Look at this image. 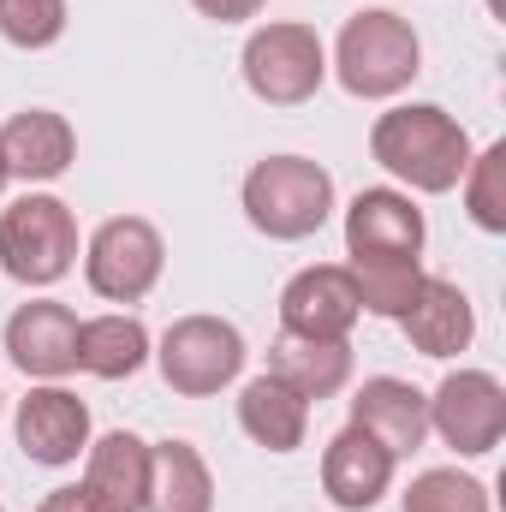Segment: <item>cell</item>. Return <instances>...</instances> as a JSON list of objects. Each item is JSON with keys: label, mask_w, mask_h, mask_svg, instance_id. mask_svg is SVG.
Returning <instances> with one entry per match:
<instances>
[{"label": "cell", "mask_w": 506, "mask_h": 512, "mask_svg": "<svg viewBox=\"0 0 506 512\" xmlns=\"http://www.w3.org/2000/svg\"><path fill=\"white\" fill-rule=\"evenodd\" d=\"M370 155H376L399 185H411V191H423V197H441V191H453V185L465 179V167H471V137H465V126H459L447 108H435V102H405V108L381 114L376 126H370Z\"/></svg>", "instance_id": "6da1fadb"}, {"label": "cell", "mask_w": 506, "mask_h": 512, "mask_svg": "<svg viewBox=\"0 0 506 512\" xmlns=\"http://www.w3.org/2000/svg\"><path fill=\"white\" fill-rule=\"evenodd\" d=\"M245 215L256 233L298 245L322 233V221L334 215V179L310 155H268L245 173Z\"/></svg>", "instance_id": "7a4b0ae2"}, {"label": "cell", "mask_w": 506, "mask_h": 512, "mask_svg": "<svg viewBox=\"0 0 506 512\" xmlns=\"http://www.w3.org/2000/svg\"><path fill=\"white\" fill-rule=\"evenodd\" d=\"M334 72L358 102H387L423 72V42L399 12L370 6L358 18H346V30L334 42Z\"/></svg>", "instance_id": "3957f363"}, {"label": "cell", "mask_w": 506, "mask_h": 512, "mask_svg": "<svg viewBox=\"0 0 506 512\" xmlns=\"http://www.w3.org/2000/svg\"><path fill=\"white\" fill-rule=\"evenodd\" d=\"M78 262V221L60 197L24 191L0 209V268L24 286H54Z\"/></svg>", "instance_id": "277c9868"}, {"label": "cell", "mask_w": 506, "mask_h": 512, "mask_svg": "<svg viewBox=\"0 0 506 512\" xmlns=\"http://www.w3.org/2000/svg\"><path fill=\"white\" fill-rule=\"evenodd\" d=\"M239 66H245V84L256 102L304 108L328 78V48L310 24H262V30H251Z\"/></svg>", "instance_id": "5b68a950"}, {"label": "cell", "mask_w": 506, "mask_h": 512, "mask_svg": "<svg viewBox=\"0 0 506 512\" xmlns=\"http://www.w3.org/2000/svg\"><path fill=\"white\" fill-rule=\"evenodd\" d=\"M155 364H161V382L185 399H209L221 387L239 382L245 370V334L221 316H179L161 346H155Z\"/></svg>", "instance_id": "8992f818"}, {"label": "cell", "mask_w": 506, "mask_h": 512, "mask_svg": "<svg viewBox=\"0 0 506 512\" xmlns=\"http://www.w3.org/2000/svg\"><path fill=\"white\" fill-rule=\"evenodd\" d=\"M161 268H167V245H161V233H155L143 215H114V221H102V227L90 233V245H84V280H90V292L108 298V304H137V298H149L155 280H161Z\"/></svg>", "instance_id": "52a82bcc"}, {"label": "cell", "mask_w": 506, "mask_h": 512, "mask_svg": "<svg viewBox=\"0 0 506 512\" xmlns=\"http://www.w3.org/2000/svg\"><path fill=\"white\" fill-rule=\"evenodd\" d=\"M429 429L459 453V459H483L495 453L506 435V387L489 370H453L429 399Z\"/></svg>", "instance_id": "ba28073f"}, {"label": "cell", "mask_w": 506, "mask_h": 512, "mask_svg": "<svg viewBox=\"0 0 506 512\" xmlns=\"http://www.w3.org/2000/svg\"><path fill=\"white\" fill-rule=\"evenodd\" d=\"M364 304L358 286L346 274V262H316L298 268L280 292V334H304V340H346L358 328Z\"/></svg>", "instance_id": "9c48e42d"}, {"label": "cell", "mask_w": 506, "mask_h": 512, "mask_svg": "<svg viewBox=\"0 0 506 512\" xmlns=\"http://www.w3.org/2000/svg\"><path fill=\"white\" fill-rule=\"evenodd\" d=\"M18 447L30 465H72L90 447V405L60 382H42L18 399Z\"/></svg>", "instance_id": "30bf717a"}, {"label": "cell", "mask_w": 506, "mask_h": 512, "mask_svg": "<svg viewBox=\"0 0 506 512\" xmlns=\"http://www.w3.org/2000/svg\"><path fill=\"white\" fill-rule=\"evenodd\" d=\"M6 358L36 376V382H60L78 370V316L54 298H36V304H18L12 322H6Z\"/></svg>", "instance_id": "8fae6325"}, {"label": "cell", "mask_w": 506, "mask_h": 512, "mask_svg": "<svg viewBox=\"0 0 506 512\" xmlns=\"http://www.w3.org/2000/svg\"><path fill=\"white\" fill-rule=\"evenodd\" d=\"M423 233V209L393 185L358 191L346 209V256H423Z\"/></svg>", "instance_id": "7c38bea8"}, {"label": "cell", "mask_w": 506, "mask_h": 512, "mask_svg": "<svg viewBox=\"0 0 506 512\" xmlns=\"http://www.w3.org/2000/svg\"><path fill=\"white\" fill-rule=\"evenodd\" d=\"M393 453L381 447L376 435H364L358 423H346L334 441H328V453H322V489H328V501L340 512H370L393 489Z\"/></svg>", "instance_id": "4fadbf2b"}, {"label": "cell", "mask_w": 506, "mask_h": 512, "mask_svg": "<svg viewBox=\"0 0 506 512\" xmlns=\"http://www.w3.org/2000/svg\"><path fill=\"white\" fill-rule=\"evenodd\" d=\"M78 155V131L66 114L54 108H24L0 126V161H6V179H24V185H48L72 167Z\"/></svg>", "instance_id": "5bb4252c"}, {"label": "cell", "mask_w": 506, "mask_h": 512, "mask_svg": "<svg viewBox=\"0 0 506 512\" xmlns=\"http://www.w3.org/2000/svg\"><path fill=\"white\" fill-rule=\"evenodd\" d=\"M352 423L364 435H376L393 459H411L429 441V399L399 376H370L352 393Z\"/></svg>", "instance_id": "9a60e30c"}, {"label": "cell", "mask_w": 506, "mask_h": 512, "mask_svg": "<svg viewBox=\"0 0 506 512\" xmlns=\"http://www.w3.org/2000/svg\"><path fill=\"white\" fill-rule=\"evenodd\" d=\"M399 328H405V340L423 352V358H459L465 346H471V334H477V316H471V298L453 286V280H423L417 286V298L405 304V316H399Z\"/></svg>", "instance_id": "2e32d148"}, {"label": "cell", "mask_w": 506, "mask_h": 512, "mask_svg": "<svg viewBox=\"0 0 506 512\" xmlns=\"http://www.w3.org/2000/svg\"><path fill=\"white\" fill-rule=\"evenodd\" d=\"M84 489L96 495L102 512H143L149 501V441H137L131 429H114L102 441L84 447Z\"/></svg>", "instance_id": "e0dca14e"}, {"label": "cell", "mask_w": 506, "mask_h": 512, "mask_svg": "<svg viewBox=\"0 0 506 512\" xmlns=\"http://www.w3.org/2000/svg\"><path fill=\"white\" fill-rule=\"evenodd\" d=\"M268 376L304 393V399H334L352 382V346L346 340H304V334H280L268 346Z\"/></svg>", "instance_id": "ac0fdd59"}, {"label": "cell", "mask_w": 506, "mask_h": 512, "mask_svg": "<svg viewBox=\"0 0 506 512\" xmlns=\"http://www.w3.org/2000/svg\"><path fill=\"white\" fill-rule=\"evenodd\" d=\"M239 429L251 435L256 447H268V453H292V447H304L310 399H304V393H292L280 376H268V370H262V376L245 382V393H239Z\"/></svg>", "instance_id": "d6986e66"}, {"label": "cell", "mask_w": 506, "mask_h": 512, "mask_svg": "<svg viewBox=\"0 0 506 512\" xmlns=\"http://www.w3.org/2000/svg\"><path fill=\"white\" fill-rule=\"evenodd\" d=\"M143 512H215V477L191 441L149 447V501Z\"/></svg>", "instance_id": "ffe728a7"}, {"label": "cell", "mask_w": 506, "mask_h": 512, "mask_svg": "<svg viewBox=\"0 0 506 512\" xmlns=\"http://www.w3.org/2000/svg\"><path fill=\"white\" fill-rule=\"evenodd\" d=\"M143 358H149V328L137 316L108 310V316L78 322V370H90L102 382H126L143 370Z\"/></svg>", "instance_id": "44dd1931"}, {"label": "cell", "mask_w": 506, "mask_h": 512, "mask_svg": "<svg viewBox=\"0 0 506 512\" xmlns=\"http://www.w3.org/2000/svg\"><path fill=\"white\" fill-rule=\"evenodd\" d=\"M346 274H352V286H358V304H364L370 316H387V322H399L405 304L417 298V286L429 280V274H423V256H352Z\"/></svg>", "instance_id": "7402d4cb"}, {"label": "cell", "mask_w": 506, "mask_h": 512, "mask_svg": "<svg viewBox=\"0 0 506 512\" xmlns=\"http://www.w3.org/2000/svg\"><path fill=\"white\" fill-rule=\"evenodd\" d=\"M465 209L483 233H506V143H489L483 155H471L465 167Z\"/></svg>", "instance_id": "603a6c76"}, {"label": "cell", "mask_w": 506, "mask_h": 512, "mask_svg": "<svg viewBox=\"0 0 506 512\" xmlns=\"http://www.w3.org/2000/svg\"><path fill=\"white\" fill-rule=\"evenodd\" d=\"M399 512H489V489L465 471H423L411 477Z\"/></svg>", "instance_id": "cb8c5ba5"}, {"label": "cell", "mask_w": 506, "mask_h": 512, "mask_svg": "<svg viewBox=\"0 0 506 512\" xmlns=\"http://www.w3.org/2000/svg\"><path fill=\"white\" fill-rule=\"evenodd\" d=\"M66 0H0V36L12 48H54L66 36Z\"/></svg>", "instance_id": "d4e9b609"}, {"label": "cell", "mask_w": 506, "mask_h": 512, "mask_svg": "<svg viewBox=\"0 0 506 512\" xmlns=\"http://www.w3.org/2000/svg\"><path fill=\"white\" fill-rule=\"evenodd\" d=\"M203 18H215V24H245V18H256L268 0H191Z\"/></svg>", "instance_id": "484cf974"}, {"label": "cell", "mask_w": 506, "mask_h": 512, "mask_svg": "<svg viewBox=\"0 0 506 512\" xmlns=\"http://www.w3.org/2000/svg\"><path fill=\"white\" fill-rule=\"evenodd\" d=\"M36 512H102V507H96V495L84 483H66V489H48Z\"/></svg>", "instance_id": "4316f807"}, {"label": "cell", "mask_w": 506, "mask_h": 512, "mask_svg": "<svg viewBox=\"0 0 506 512\" xmlns=\"http://www.w3.org/2000/svg\"><path fill=\"white\" fill-rule=\"evenodd\" d=\"M0 191H6V161H0Z\"/></svg>", "instance_id": "83f0119b"}]
</instances>
